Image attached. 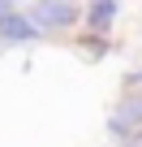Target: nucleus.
Wrapping results in <instances>:
<instances>
[{"label":"nucleus","mask_w":142,"mask_h":147,"mask_svg":"<svg viewBox=\"0 0 142 147\" xmlns=\"http://www.w3.org/2000/svg\"><path fill=\"white\" fill-rule=\"evenodd\" d=\"M125 147H142V130H138V134H129V138H125Z\"/></svg>","instance_id":"nucleus-5"},{"label":"nucleus","mask_w":142,"mask_h":147,"mask_svg":"<svg viewBox=\"0 0 142 147\" xmlns=\"http://www.w3.org/2000/svg\"><path fill=\"white\" fill-rule=\"evenodd\" d=\"M129 82H142V69H133V74H129Z\"/></svg>","instance_id":"nucleus-7"},{"label":"nucleus","mask_w":142,"mask_h":147,"mask_svg":"<svg viewBox=\"0 0 142 147\" xmlns=\"http://www.w3.org/2000/svg\"><path fill=\"white\" fill-rule=\"evenodd\" d=\"M0 39H9V43H26V39H39V26L22 13H9V18H0Z\"/></svg>","instance_id":"nucleus-3"},{"label":"nucleus","mask_w":142,"mask_h":147,"mask_svg":"<svg viewBox=\"0 0 142 147\" xmlns=\"http://www.w3.org/2000/svg\"><path fill=\"white\" fill-rule=\"evenodd\" d=\"M112 18H116V5H112V0H99V5H91V30H108L112 26Z\"/></svg>","instance_id":"nucleus-4"},{"label":"nucleus","mask_w":142,"mask_h":147,"mask_svg":"<svg viewBox=\"0 0 142 147\" xmlns=\"http://www.w3.org/2000/svg\"><path fill=\"white\" fill-rule=\"evenodd\" d=\"M13 13V5H5V0H0V18H9Z\"/></svg>","instance_id":"nucleus-6"},{"label":"nucleus","mask_w":142,"mask_h":147,"mask_svg":"<svg viewBox=\"0 0 142 147\" xmlns=\"http://www.w3.org/2000/svg\"><path fill=\"white\" fill-rule=\"evenodd\" d=\"M30 22L35 26H69V22H78V9L73 5H56V0H47V5H35L30 9Z\"/></svg>","instance_id":"nucleus-2"},{"label":"nucleus","mask_w":142,"mask_h":147,"mask_svg":"<svg viewBox=\"0 0 142 147\" xmlns=\"http://www.w3.org/2000/svg\"><path fill=\"white\" fill-rule=\"evenodd\" d=\"M112 134H121V138H129V134H138L142 130V95H129L116 113H112Z\"/></svg>","instance_id":"nucleus-1"}]
</instances>
